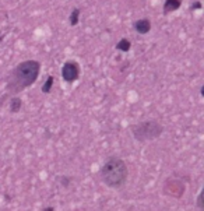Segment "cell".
Masks as SVG:
<instances>
[{
  "label": "cell",
  "mask_w": 204,
  "mask_h": 211,
  "mask_svg": "<svg viewBox=\"0 0 204 211\" xmlns=\"http://www.w3.org/2000/svg\"><path fill=\"white\" fill-rule=\"evenodd\" d=\"M133 27H134V29H136L139 34L145 35V34H148L150 29H151V21H150L148 18L137 20V21H134Z\"/></svg>",
  "instance_id": "obj_5"
},
{
  "label": "cell",
  "mask_w": 204,
  "mask_h": 211,
  "mask_svg": "<svg viewBox=\"0 0 204 211\" xmlns=\"http://www.w3.org/2000/svg\"><path fill=\"white\" fill-rule=\"evenodd\" d=\"M197 207H199L200 210H203V190L200 192V194H199V200H197Z\"/></svg>",
  "instance_id": "obj_13"
},
{
  "label": "cell",
  "mask_w": 204,
  "mask_h": 211,
  "mask_svg": "<svg viewBox=\"0 0 204 211\" xmlns=\"http://www.w3.org/2000/svg\"><path fill=\"white\" fill-rule=\"evenodd\" d=\"M200 94H201V96H204V85L200 88Z\"/></svg>",
  "instance_id": "obj_14"
},
{
  "label": "cell",
  "mask_w": 204,
  "mask_h": 211,
  "mask_svg": "<svg viewBox=\"0 0 204 211\" xmlns=\"http://www.w3.org/2000/svg\"><path fill=\"white\" fill-rule=\"evenodd\" d=\"M21 106H23V101H21L18 96H13V98L10 99V112L11 113L20 112Z\"/></svg>",
  "instance_id": "obj_7"
},
{
  "label": "cell",
  "mask_w": 204,
  "mask_h": 211,
  "mask_svg": "<svg viewBox=\"0 0 204 211\" xmlns=\"http://www.w3.org/2000/svg\"><path fill=\"white\" fill-rule=\"evenodd\" d=\"M2 39H3V38H2V35H0V42H2Z\"/></svg>",
  "instance_id": "obj_16"
},
{
  "label": "cell",
  "mask_w": 204,
  "mask_h": 211,
  "mask_svg": "<svg viewBox=\"0 0 204 211\" xmlns=\"http://www.w3.org/2000/svg\"><path fill=\"white\" fill-rule=\"evenodd\" d=\"M130 131L133 133L137 141L144 143V141H151L160 137L164 131V126L155 120H147V122L137 123V125H131Z\"/></svg>",
  "instance_id": "obj_3"
},
{
  "label": "cell",
  "mask_w": 204,
  "mask_h": 211,
  "mask_svg": "<svg viewBox=\"0 0 204 211\" xmlns=\"http://www.w3.org/2000/svg\"><path fill=\"white\" fill-rule=\"evenodd\" d=\"M62 77L66 83H74L80 77V66L74 60H69L62 67Z\"/></svg>",
  "instance_id": "obj_4"
},
{
  "label": "cell",
  "mask_w": 204,
  "mask_h": 211,
  "mask_svg": "<svg viewBox=\"0 0 204 211\" xmlns=\"http://www.w3.org/2000/svg\"><path fill=\"white\" fill-rule=\"evenodd\" d=\"M182 6V0H165L164 3V14L172 13V11H176L179 7Z\"/></svg>",
  "instance_id": "obj_6"
},
{
  "label": "cell",
  "mask_w": 204,
  "mask_h": 211,
  "mask_svg": "<svg viewBox=\"0 0 204 211\" xmlns=\"http://www.w3.org/2000/svg\"><path fill=\"white\" fill-rule=\"evenodd\" d=\"M201 8V3L200 2H194L190 4V10H200Z\"/></svg>",
  "instance_id": "obj_12"
},
{
  "label": "cell",
  "mask_w": 204,
  "mask_h": 211,
  "mask_svg": "<svg viewBox=\"0 0 204 211\" xmlns=\"http://www.w3.org/2000/svg\"><path fill=\"white\" fill-rule=\"evenodd\" d=\"M41 64L37 60H27L21 62L13 71L7 80V91L10 94L16 95L23 90L31 87L37 81L39 76Z\"/></svg>",
  "instance_id": "obj_1"
},
{
  "label": "cell",
  "mask_w": 204,
  "mask_h": 211,
  "mask_svg": "<svg viewBox=\"0 0 204 211\" xmlns=\"http://www.w3.org/2000/svg\"><path fill=\"white\" fill-rule=\"evenodd\" d=\"M80 8L79 7H76V8H73V11H71V14H70V18H69V23H70V25L71 27H76L77 24H79V20H80Z\"/></svg>",
  "instance_id": "obj_9"
},
{
  "label": "cell",
  "mask_w": 204,
  "mask_h": 211,
  "mask_svg": "<svg viewBox=\"0 0 204 211\" xmlns=\"http://www.w3.org/2000/svg\"><path fill=\"white\" fill-rule=\"evenodd\" d=\"M58 180H60V182H62V185L64 186V188H67V186L70 185V178L64 176V175H62V176H59V178H58Z\"/></svg>",
  "instance_id": "obj_11"
},
{
  "label": "cell",
  "mask_w": 204,
  "mask_h": 211,
  "mask_svg": "<svg viewBox=\"0 0 204 211\" xmlns=\"http://www.w3.org/2000/svg\"><path fill=\"white\" fill-rule=\"evenodd\" d=\"M43 211H55V208H53V207H49V208H45Z\"/></svg>",
  "instance_id": "obj_15"
},
{
  "label": "cell",
  "mask_w": 204,
  "mask_h": 211,
  "mask_svg": "<svg viewBox=\"0 0 204 211\" xmlns=\"http://www.w3.org/2000/svg\"><path fill=\"white\" fill-rule=\"evenodd\" d=\"M53 81H55L53 76H48L46 81L43 83V85H42V88H41V91L43 92V94H48V92H50V90H52V85H53Z\"/></svg>",
  "instance_id": "obj_10"
},
{
  "label": "cell",
  "mask_w": 204,
  "mask_h": 211,
  "mask_svg": "<svg viewBox=\"0 0 204 211\" xmlns=\"http://www.w3.org/2000/svg\"><path fill=\"white\" fill-rule=\"evenodd\" d=\"M101 179L108 188L120 189L127 180V167L119 157H110L101 168Z\"/></svg>",
  "instance_id": "obj_2"
},
{
  "label": "cell",
  "mask_w": 204,
  "mask_h": 211,
  "mask_svg": "<svg viewBox=\"0 0 204 211\" xmlns=\"http://www.w3.org/2000/svg\"><path fill=\"white\" fill-rule=\"evenodd\" d=\"M130 48H131L130 41H129V39H126V38H122L120 41L116 44V49L120 50V52H129V50H130Z\"/></svg>",
  "instance_id": "obj_8"
}]
</instances>
